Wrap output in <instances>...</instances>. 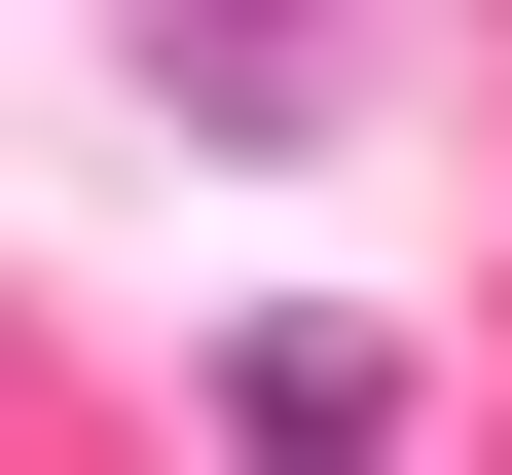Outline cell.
I'll use <instances>...</instances> for the list:
<instances>
[{
    "label": "cell",
    "instance_id": "cell-1",
    "mask_svg": "<svg viewBox=\"0 0 512 475\" xmlns=\"http://www.w3.org/2000/svg\"><path fill=\"white\" fill-rule=\"evenodd\" d=\"M110 110H183V147H330L366 74H330V37H220V0H147V37H110Z\"/></svg>",
    "mask_w": 512,
    "mask_h": 475
},
{
    "label": "cell",
    "instance_id": "cell-2",
    "mask_svg": "<svg viewBox=\"0 0 512 475\" xmlns=\"http://www.w3.org/2000/svg\"><path fill=\"white\" fill-rule=\"evenodd\" d=\"M220 475H403V366L366 329H220Z\"/></svg>",
    "mask_w": 512,
    "mask_h": 475
}]
</instances>
